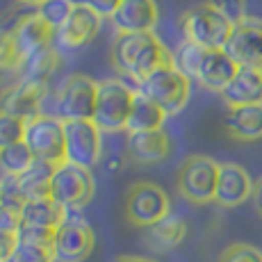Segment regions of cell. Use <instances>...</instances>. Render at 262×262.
I'll use <instances>...</instances> for the list:
<instances>
[{
  "mask_svg": "<svg viewBox=\"0 0 262 262\" xmlns=\"http://www.w3.org/2000/svg\"><path fill=\"white\" fill-rule=\"evenodd\" d=\"M25 139V121L12 117L7 112H0V150L12 144H18Z\"/></svg>",
  "mask_w": 262,
  "mask_h": 262,
  "instance_id": "obj_31",
  "label": "cell"
},
{
  "mask_svg": "<svg viewBox=\"0 0 262 262\" xmlns=\"http://www.w3.org/2000/svg\"><path fill=\"white\" fill-rule=\"evenodd\" d=\"M98 82L84 73H71L57 92V112L62 121H94Z\"/></svg>",
  "mask_w": 262,
  "mask_h": 262,
  "instance_id": "obj_10",
  "label": "cell"
},
{
  "mask_svg": "<svg viewBox=\"0 0 262 262\" xmlns=\"http://www.w3.org/2000/svg\"><path fill=\"white\" fill-rule=\"evenodd\" d=\"M67 162L94 169L103 158V133L94 121H64Z\"/></svg>",
  "mask_w": 262,
  "mask_h": 262,
  "instance_id": "obj_11",
  "label": "cell"
},
{
  "mask_svg": "<svg viewBox=\"0 0 262 262\" xmlns=\"http://www.w3.org/2000/svg\"><path fill=\"white\" fill-rule=\"evenodd\" d=\"M34 160L37 158L32 155V150L28 148L25 142L12 144L0 150V171L7 176H23L25 171L32 167Z\"/></svg>",
  "mask_w": 262,
  "mask_h": 262,
  "instance_id": "obj_27",
  "label": "cell"
},
{
  "mask_svg": "<svg viewBox=\"0 0 262 262\" xmlns=\"http://www.w3.org/2000/svg\"><path fill=\"white\" fill-rule=\"evenodd\" d=\"M5 262H55V258H53V251L46 249V246L18 242L16 249L12 251V255Z\"/></svg>",
  "mask_w": 262,
  "mask_h": 262,
  "instance_id": "obj_32",
  "label": "cell"
},
{
  "mask_svg": "<svg viewBox=\"0 0 262 262\" xmlns=\"http://www.w3.org/2000/svg\"><path fill=\"white\" fill-rule=\"evenodd\" d=\"M125 150L139 164H158L171 155V139L164 130L135 133L125 139Z\"/></svg>",
  "mask_w": 262,
  "mask_h": 262,
  "instance_id": "obj_19",
  "label": "cell"
},
{
  "mask_svg": "<svg viewBox=\"0 0 262 262\" xmlns=\"http://www.w3.org/2000/svg\"><path fill=\"white\" fill-rule=\"evenodd\" d=\"M114 262H155L150 258H142V255H119Z\"/></svg>",
  "mask_w": 262,
  "mask_h": 262,
  "instance_id": "obj_41",
  "label": "cell"
},
{
  "mask_svg": "<svg viewBox=\"0 0 262 262\" xmlns=\"http://www.w3.org/2000/svg\"><path fill=\"white\" fill-rule=\"evenodd\" d=\"M43 96H46V84H34L18 80L16 84L7 87L0 94V112H7L12 117L30 121L39 114H43Z\"/></svg>",
  "mask_w": 262,
  "mask_h": 262,
  "instance_id": "obj_16",
  "label": "cell"
},
{
  "mask_svg": "<svg viewBox=\"0 0 262 262\" xmlns=\"http://www.w3.org/2000/svg\"><path fill=\"white\" fill-rule=\"evenodd\" d=\"M164 119L167 114L162 112V107L148 100L144 94L135 92L133 100V110H130L128 125H125V133L135 135V133H150V130H162Z\"/></svg>",
  "mask_w": 262,
  "mask_h": 262,
  "instance_id": "obj_23",
  "label": "cell"
},
{
  "mask_svg": "<svg viewBox=\"0 0 262 262\" xmlns=\"http://www.w3.org/2000/svg\"><path fill=\"white\" fill-rule=\"evenodd\" d=\"M253 178L244 167H239L235 162H221L214 203L221 205V208H237V205L246 203L253 196Z\"/></svg>",
  "mask_w": 262,
  "mask_h": 262,
  "instance_id": "obj_14",
  "label": "cell"
},
{
  "mask_svg": "<svg viewBox=\"0 0 262 262\" xmlns=\"http://www.w3.org/2000/svg\"><path fill=\"white\" fill-rule=\"evenodd\" d=\"M57 64H59V50L55 46H50L48 50L34 55L28 62H23V67L18 69V71H21V78L18 80H23V82H34V84H46L48 87V80L55 69H57Z\"/></svg>",
  "mask_w": 262,
  "mask_h": 262,
  "instance_id": "obj_26",
  "label": "cell"
},
{
  "mask_svg": "<svg viewBox=\"0 0 262 262\" xmlns=\"http://www.w3.org/2000/svg\"><path fill=\"white\" fill-rule=\"evenodd\" d=\"M21 5H30V7H39L41 3H46V0H18Z\"/></svg>",
  "mask_w": 262,
  "mask_h": 262,
  "instance_id": "obj_42",
  "label": "cell"
},
{
  "mask_svg": "<svg viewBox=\"0 0 262 262\" xmlns=\"http://www.w3.org/2000/svg\"><path fill=\"white\" fill-rule=\"evenodd\" d=\"M237 69L239 67L230 59V55L226 53L224 48L208 50L203 57V64H201V71H199L196 82H199L203 89H208V92L221 94L230 84V80L235 78Z\"/></svg>",
  "mask_w": 262,
  "mask_h": 262,
  "instance_id": "obj_21",
  "label": "cell"
},
{
  "mask_svg": "<svg viewBox=\"0 0 262 262\" xmlns=\"http://www.w3.org/2000/svg\"><path fill=\"white\" fill-rule=\"evenodd\" d=\"M18 228H21V212L0 203V233H18Z\"/></svg>",
  "mask_w": 262,
  "mask_h": 262,
  "instance_id": "obj_37",
  "label": "cell"
},
{
  "mask_svg": "<svg viewBox=\"0 0 262 262\" xmlns=\"http://www.w3.org/2000/svg\"><path fill=\"white\" fill-rule=\"evenodd\" d=\"M0 262H3V260H0Z\"/></svg>",
  "mask_w": 262,
  "mask_h": 262,
  "instance_id": "obj_43",
  "label": "cell"
},
{
  "mask_svg": "<svg viewBox=\"0 0 262 262\" xmlns=\"http://www.w3.org/2000/svg\"><path fill=\"white\" fill-rule=\"evenodd\" d=\"M228 107L239 105H262V69L239 67L230 84L219 94Z\"/></svg>",
  "mask_w": 262,
  "mask_h": 262,
  "instance_id": "obj_18",
  "label": "cell"
},
{
  "mask_svg": "<svg viewBox=\"0 0 262 262\" xmlns=\"http://www.w3.org/2000/svg\"><path fill=\"white\" fill-rule=\"evenodd\" d=\"M205 53H208L205 48H201V46H196V43L187 41V39H183V41L178 43V48H176V53H173V62L189 80H196L199 78V71H201V64H203Z\"/></svg>",
  "mask_w": 262,
  "mask_h": 262,
  "instance_id": "obj_28",
  "label": "cell"
},
{
  "mask_svg": "<svg viewBox=\"0 0 262 262\" xmlns=\"http://www.w3.org/2000/svg\"><path fill=\"white\" fill-rule=\"evenodd\" d=\"M224 50L237 67L262 69V18L246 16L242 23L233 25Z\"/></svg>",
  "mask_w": 262,
  "mask_h": 262,
  "instance_id": "obj_12",
  "label": "cell"
},
{
  "mask_svg": "<svg viewBox=\"0 0 262 262\" xmlns=\"http://www.w3.org/2000/svg\"><path fill=\"white\" fill-rule=\"evenodd\" d=\"M160 21L155 0H121L112 23L119 32H153Z\"/></svg>",
  "mask_w": 262,
  "mask_h": 262,
  "instance_id": "obj_17",
  "label": "cell"
},
{
  "mask_svg": "<svg viewBox=\"0 0 262 262\" xmlns=\"http://www.w3.org/2000/svg\"><path fill=\"white\" fill-rule=\"evenodd\" d=\"M219 180V162L210 155H189L178 167L176 187L180 196L189 203L205 205L212 203Z\"/></svg>",
  "mask_w": 262,
  "mask_h": 262,
  "instance_id": "obj_6",
  "label": "cell"
},
{
  "mask_svg": "<svg viewBox=\"0 0 262 262\" xmlns=\"http://www.w3.org/2000/svg\"><path fill=\"white\" fill-rule=\"evenodd\" d=\"M18 244V237L16 233H0V260H7L12 255V251L16 249Z\"/></svg>",
  "mask_w": 262,
  "mask_h": 262,
  "instance_id": "obj_39",
  "label": "cell"
},
{
  "mask_svg": "<svg viewBox=\"0 0 262 262\" xmlns=\"http://www.w3.org/2000/svg\"><path fill=\"white\" fill-rule=\"evenodd\" d=\"M73 9H75L73 0H46V3H41L37 7V14L57 32V30L69 21Z\"/></svg>",
  "mask_w": 262,
  "mask_h": 262,
  "instance_id": "obj_30",
  "label": "cell"
},
{
  "mask_svg": "<svg viewBox=\"0 0 262 262\" xmlns=\"http://www.w3.org/2000/svg\"><path fill=\"white\" fill-rule=\"evenodd\" d=\"M137 92L144 94L148 100H153L158 107H162V112L167 117H171V114H178L189 103L191 80L173 62L167 64V67L155 69L150 75H146L137 84Z\"/></svg>",
  "mask_w": 262,
  "mask_h": 262,
  "instance_id": "obj_2",
  "label": "cell"
},
{
  "mask_svg": "<svg viewBox=\"0 0 262 262\" xmlns=\"http://www.w3.org/2000/svg\"><path fill=\"white\" fill-rule=\"evenodd\" d=\"M137 89L130 87L125 80L105 78L98 80V98H96L94 123L100 133H121L128 125L130 110Z\"/></svg>",
  "mask_w": 262,
  "mask_h": 262,
  "instance_id": "obj_4",
  "label": "cell"
},
{
  "mask_svg": "<svg viewBox=\"0 0 262 262\" xmlns=\"http://www.w3.org/2000/svg\"><path fill=\"white\" fill-rule=\"evenodd\" d=\"M216 262H262V251L251 244L239 242V244L226 246Z\"/></svg>",
  "mask_w": 262,
  "mask_h": 262,
  "instance_id": "obj_34",
  "label": "cell"
},
{
  "mask_svg": "<svg viewBox=\"0 0 262 262\" xmlns=\"http://www.w3.org/2000/svg\"><path fill=\"white\" fill-rule=\"evenodd\" d=\"M14 39H16V48L21 53L23 62L32 59L34 55L43 53L55 43V30L39 16L34 14H23L14 23Z\"/></svg>",
  "mask_w": 262,
  "mask_h": 262,
  "instance_id": "obj_15",
  "label": "cell"
},
{
  "mask_svg": "<svg viewBox=\"0 0 262 262\" xmlns=\"http://www.w3.org/2000/svg\"><path fill=\"white\" fill-rule=\"evenodd\" d=\"M14 23L0 25V71H18L23 67V57L14 39Z\"/></svg>",
  "mask_w": 262,
  "mask_h": 262,
  "instance_id": "obj_29",
  "label": "cell"
},
{
  "mask_svg": "<svg viewBox=\"0 0 262 262\" xmlns=\"http://www.w3.org/2000/svg\"><path fill=\"white\" fill-rule=\"evenodd\" d=\"M119 3L121 0H73V5H84V7L94 9V12L103 18H112Z\"/></svg>",
  "mask_w": 262,
  "mask_h": 262,
  "instance_id": "obj_38",
  "label": "cell"
},
{
  "mask_svg": "<svg viewBox=\"0 0 262 262\" xmlns=\"http://www.w3.org/2000/svg\"><path fill=\"white\" fill-rule=\"evenodd\" d=\"M210 7H214L224 18H228L233 25L244 21L246 14V0H205Z\"/></svg>",
  "mask_w": 262,
  "mask_h": 262,
  "instance_id": "obj_36",
  "label": "cell"
},
{
  "mask_svg": "<svg viewBox=\"0 0 262 262\" xmlns=\"http://www.w3.org/2000/svg\"><path fill=\"white\" fill-rule=\"evenodd\" d=\"M125 219L137 228L155 226L171 214V201L160 185L155 183H133L125 191Z\"/></svg>",
  "mask_w": 262,
  "mask_h": 262,
  "instance_id": "obj_7",
  "label": "cell"
},
{
  "mask_svg": "<svg viewBox=\"0 0 262 262\" xmlns=\"http://www.w3.org/2000/svg\"><path fill=\"white\" fill-rule=\"evenodd\" d=\"M55 230H57V228H55ZM55 230H53V228H37V226H25V224H21V228H18L16 237H18V242H25V244L46 246V249L53 251Z\"/></svg>",
  "mask_w": 262,
  "mask_h": 262,
  "instance_id": "obj_35",
  "label": "cell"
},
{
  "mask_svg": "<svg viewBox=\"0 0 262 262\" xmlns=\"http://www.w3.org/2000/svg\"><path fill=\"white\" fill-rule=\"evenodd\" d=\"M110 64L117 73L139 84L155 69L173 64V53L155 32H117L110 46Z\"/></svg>",
  "mask_w": 262,
  "mask_h": 262,
  "instance_id": "obj_1",
  "label": "cell"
},
{
  "mask_svg": "<svg viewBox=\"0 0 262 262\" xmlns=\"http://www.w3.org/2000/svg\"><path fill=\"white\" fill-rule=\"evenodd\" d=\"M64 221V208L48 199H37V201H25L21 210V224L25 226H37V228H59Z\"/></svg>",
  "mask_w": 262,
  "mask_h": 262,
  "instance_id": "obj_24",
  "label": "cell"
},
{
  "mask_svg": "<svg viewBox=\"0 0 262 262\" xmlns=\"http://www.w3.org/2000/svg\"><path fill=\"white\" fill-rule=\"evenodd\" d=\"M25 144L37 160L59 167L67 162V146H64V121L50 114L25 121Z\"/></svg>",
  "mask_w": 262,
  "mask_h": 262,
  "instance_id": "obj_8",
  "label": "cell"
},
{
  "mask_svg": "<svg viewBox=\"0 0 262 262\" xmlns=\"http://www.w3.org/2000/svg\"><path fill=\"white\" fill-rule=\"evenodd\" d=\"M253 205H255V212H258L262 216V176L258 180H255V187H253Z\"/></svg>",
  "mask_w": 262,
  "mask_h": 262,
  "instance_id": "obj_40",
  "label": "cell"
},
{
  "mask_svg": "<svg viewBox=\"0 0 262 262\" xmlns=\"http://www.w3.org/2000/svg\"><path fill=\"white\" fill-rule=\"evenodd\" d=\"M224 133L235 142H258V139H262V105L228 107L224 117Z\"/></svg>",
  "mask_w": 262,
  "mask_h": 262,
  "instance_id": "obj_20",
  "label": "cell"
},
{
  "mask_svg": "<svg viewBox=\"0 0 262 262\" xmlns=\"http://www.w3.org/2000/svg\"><path fill=\"white\" fill-rule=\"evenodd\" d=\"M180 30H183V39L196 43V46L205 50H221L228 43L233 23L221 16L208 3H199L183 12Z\"/></svg>",
  "mask_w": 262,
  "mask_h": 262,
  "instance_id": "obj_3",
  "label": "cell"
},
{
  "mask_svg": "<svg viewBox=\"0 0 262 262\" xmlns=\"http://www.w3.org/2000/svg\"><path fill=\"white\" fill-rule=\"evenodd\" d=\"M55 164H48L43 160H34L32 167L18 176V185H21L23 199L25 201H37V199H48L50 196V183H53Z\"/></svg>",
  "mask_w": 262,
  "mask_h": 262,
  "instance_id": "obj_25",
  "label": "cell"
},
{
  "mask_svg": "<svg viewBox=\"0 0 262 262\" xmlns=\"http://www.w3.org/2000/svg\"><path fill=\"white\" fill-rule=\"evenodd\" d=\"M187 237V221L178 214H169L162 221H158L155 226H150L146 230V242L153 251H173L176 246L183 244V239Z\"/></svg>",
  "mask_w": 262,
  "mask_h": 262,
  "instance_id": "obj_22",
  "label": "cell"
},
{
  "mask_svg": "<svg viewBox=\"0 0 262 262\" xmlns=\"http://www.w3.org/2000/svg\"><path fill=\"white\" fill-rule=\"evenodd\" d=\"M0 203L9 205V208L18 210V212L23 210L25 199H23L21 185H18V176H7V173L0 176Z\"/></svg>",
  "mask_w": 262,
  "mask_h": 262,
  "instance_id": "obj_33",
  "label": "cell"
},
{
  "mask_svg": "<svg viewBox=\"0 0 262 262\" xmlns=\"http://www.w3.org/2000/svg\"><path fill=\"white\" fill-rule=\"evenodd\" d=\"M96 235L82 208H64V221L55 230L53 258L55 262H82L92 255Z\"/></svg>",
  "mask_w": 262,
  "mask_h": 262,
  "instance_id": "obj_5",
  "label": "cell"
},
{
  "mask_svg": "<svg viewBox=\"0 0 262 262\" xmlns=\"http://www.w3.org/2000/svg\"><path fill=\"white\" fill-rule=\"evenodd\" d=\"M100 25H103V16H98L94 9L84 7V5H75L69 21L55 32L53 46L57 50L82 48L96 39V34L100 32Z\"/></svg>",
  "mask_w": 262,
  "mask_h": 262,
  "instance_id": "obj_13",
  "label": "cell"
},
{
  "mask_svg": "<svg viewBox=\"0 0 262 262\" xmlns=\"http://www.w3.org/2000/svg\"><path fill=\"white\" fill-rule=\"evenodd\" d=\"M96 194V180L92 169L78 167L71 162H62L55 167L50 183V199L62 208H84Z\"/></svg>",
  "mask_w": 262,
  "mask_h": 262,
  "instance_id": "obj_9",
  "label": "cell"
}]
</instances>
